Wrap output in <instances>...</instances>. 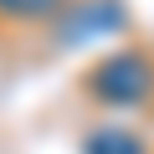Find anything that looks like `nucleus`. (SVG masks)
<instances>
[{
	"instance_id": "nucleus-1",
	"label": "nucleus",
	"mask_w": 154,
	"mask_h": 154,
	"mask_svg": "<svg viewBox=\"0 0 154 154\" xmlns=\"http://www.w3.org/2000/svg\"><path fill=\"white\" fill-rule=\"evenodd\" d=\"M93 93H98L103 103H118V108L144 103V98L154 93V67H149V57H139V51H113V57L93 72Z\"/></svg>"
},
{
	"instance_id": "nucleus-2",
	"label": "nucleus",
	"mask_w": 154,
	"mask_h": 154,
	"mask_svg": "<svg viewBox=\"0 0 154 154\" xmlns=\"http://www.w3.org/2000/svg\"><path fill=\"white\" fill-rule=\"evenodd\" d=\"M88 154H144V139H134L128 128H98L88 134Z\"/></svg>"
},
{
	"instance_id": "nucleus-3",
	"label": "nucleus",
	"mask_w": 154,
	"mask_h": 154,
	"mask_svg": "<svg viewBox=\"0 0 154 154\" xmlns=\"http://www.w3.org/2000/svg\"><path fill=\"white\" fill-rule=\"evenodd\" d=\"M57 11H62V0H0V16H16V21H41Z\"/></svg>"
}]
</instances>
